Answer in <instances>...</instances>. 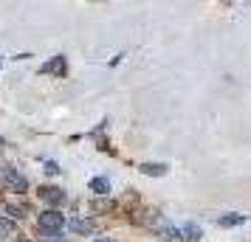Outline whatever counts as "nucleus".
I'll return each instance as SVG.
<instances>
[{
	"label": "nucleus",
	"mask_w": 251,
	"mask_h": 242,
	"mask_svg": "<svg viewBox=\"0 0 251 242\" xmlns=\"http://www.w3.org/2000/svg\"><path fill=\"white\" fill-rule=\"evenodd\" d=\"M141 175H150V177H164V175H167V163H141Z\"/></svg>",
	"instance_id": "obj_6"
},
{
	"label": "nucleus",
	"mask_w": 251,
	"mask_h": 242,
	"mask_svg": "<svg viewBox=\"0 0 251 242\" xmlns=\"http://www.w3.org/2000/svg\"><path fill=\"white\" fill-rule=\"evenodd\" d=\"M68 228L74 231V234H93V220H82V217H76V220H71L68 222Z\"/></svg>",
	"instance_id": "obj_5"
},
{
	"label": "nucleus",
	"mask_w": 251,
	"mask_h": 242,
	"mask_svg": "<svg viewBox=\"0 0 251 242\" xmlns=\"http://www.w3.org/2000/svg\"><path fill=\"white\" fill-rule=\"evenodd\" d=\"M46 175H59V166H57L54 161H48V163H46Z\"/></svg>",
	"instance_id": "obj_13"
},
{
	"label": "nucleus",
	"mask_w": 251,
	"mask_h": 242,
	"mask_svg": "<svg viewBox=\"0 0 251 242\" xmlns=\"http://www.w3.org/2000/svg\"><path fill=\"white\" fill-rule=\"evenodd\" d=\"M6 214L12 220H23L25 214H28V206H25V203H14L12 197H6Z\"/></svg>",
	"instance_id": "obj_4"
},
{
	"label": "nucleus",
	"mask_w": 251,
	"mask_h": 242,
	"mask_svg": "<svg viewBox=\"0 0 251 242\" xmlns=\"http://www.w3.org/2000/svg\"><path fill=\"white\" fill-rule=\"evenodd\" d=\"M93 208L96 211H107V208H113V203L110 200H93Z\"/></svg>",
	"instance_id": "obj_12"
},
{
	"label": "nucleus",
	"mask_w": 251,
	"mask_h": 242,
	"mask_svg": "<svg viewBox=\"0 0 251 242\" xmlns=\"http://www.w3.org/2000/svg\"><path fill=\"white\" fill-rule=\"evenodd\" d=\"M40 197H43L46 203H51V206L65 203V192H62V189H57V186H43V189H40Z\"/></svg>",
	"instance_id": "obj_3"
},
{
	"label": "nucleus",
	"mask_w": 251,
	"mask_h": 242,
	"mask_svg": "<svg viewBox=\"0 0 251 242\" xmlns=\"http://www.w3.org/2000/svg\"><path fill=\"white\" fill-rule=\"evenodd\" d=\"M3 175H6V169H3V166H0V180H3Z\"/></svg>",
	"instance_id": "obj_14"
},
{
	"label": "nucleus",
	"mask_w": 251,
	"mask_h": 242,
	"mask_svg": "<svg viewBox=\"0 0 251 242\" xmlns=\"http://www.w3.org/2000/svg\"><path fill=\"white\" fill-rule=\"evenodd\" d=\"M93 242H113V240H104V237H102V240H93Z\"/></svg>",
	"instance_id": "obj_15"
},
{
	"label": "nucleus",
	"mask_w": 251,
	"mask_h": 242,
	"mask_svg": "<svg viewBox=\"0 0 251 242\" xmlns=\"http://www.w3.org/2000/svg\"><path fill=\"white\" fill-rule=\"evenodd\" d=\"M3 180H6V186H9L12 192H17V195L28 189V180H25V177H23L20 172H17V169H6V175H3Z\"/></svg>",
	"instance_id": "obj_2"
},
{
	"label": "nucleus",
	"mask_w": 251,
	"mask_h": 242,
	"mask_svg": "<svg viewBox=\"0 0 251 242\" xmlns=\"http://www.w3.org/2000/svg\"><path fill=\"white\" fill-rule=\"evenodd\" d=\"M9 234H12V222L9 220H0V242L9 240Z\"/></svg>",
	"instance_id": "obj_11"
},
{
	"label": "nucleus",
	"mask_w": 251,
	"mask_h": 242,
	"mask_svg": "<svg viewBox=\"0 0 251 242\" xmlns=\"http://www.w3.org/2000/svg\"><path fill=\"white\" fill-rule=\"evenodd\" d=\"M0 144H3V141H0Z\"/></svg>",
	"instance_id": "obj_16"
},
{
	"label": "nucleus",
	"mask_w": 251,
	"mask_h": 242,
	"mask_svg": "<svg viewBox=\"0 0 251 242\" xmlns=\"http://www.w3.org/2000/svg\"><path fill=\"white\" fill-rule=\"evenodd\" d=\"M181 237L186 242H195L198 240V237H201V228H198V225H192V222H189V225H183L181 228Z\"/></svg>",
	"instance_id": "obj_10"
},
{
	"label": "nucleus",
	"mask_w": 251,
	"mask_h": 242,
	"mask_svg": "<svg viewBox=\"0 0 251 242\" xmlns=\"http://www.w3.org/2000/svg\"><path fill=\"white\" fill-rule=\"evenodd\" d=\"M223 228H231V225H240V222H246V214H226V217L217 220Z\"/></svg>",
	"instance_id": "obj_9"
},
{
	"label": "nucleus",
	"mask_w": 251,
	"mask_h": 242,
	"mask_svg": "<svg viewBox=\"0 0 251 242\" xmlns=\"http://www.w3.org/2000/svg\"><path fill=\"white\" fill-rule=\"evenodd\" d=\"M37 225H40L43 234H57V231H62V225H65V217H62L59 211H54V208H48V211L40 214Z\"/></svg>",
	"instance_id": "obj_1"
},
{
	"label": "nucleus",
	"mask_w": 251,
	"mask_h": 242,
	"mask_svg": "<svg viewBox=\"0 0 251 242\" xmlns=\"http://www.w3.org/2000/svg\"><path fill=\"white\" fill-rule=\"evenodd\" d=\"M91 192L93 195H99V197H104L107 192H110V180H107V177H93L91 180Z\"/></svg>",
	"instance_id": "obj_7"
},
{
	"label": "nucleus",
	"mask_w": 251,
	"mask_h": 242,
	"mask_svg": "<svg viewBox=\"0 0 251 242\" xmlns=\"http://www.w3.org/2000/svg\"><path fill=\"white\" fill-rule=\"evenodd\" d=\"M43 73H59V76H62V73H65V59H62V57H57L54 62H48V65H43Z\"/></svg>",
	"instance_id": "obj_8"
}]
</instances>
